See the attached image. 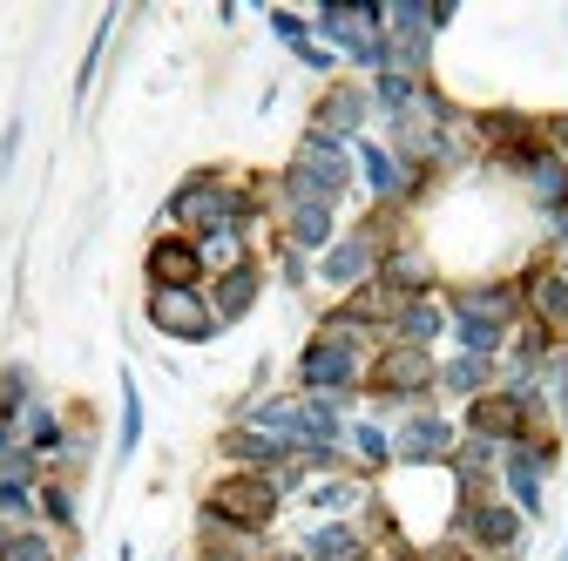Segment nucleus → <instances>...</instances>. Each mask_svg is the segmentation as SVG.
<instances>
[{
	"label": "nucleus",
	"mask_w": 568,
	"mask_h": 561,
	"mask_svg": "<svg viewBox=\"0 0 568 561\" xmlns=\"http://www.w3.org/2000/svg\"><path fill=\"white\" fill-rule=\"evenodd\" d=\"M196 271H203V257H196V244H183V237H163V244L150 251L156 292H196Z\"/></svg>",
	"instance_id": "2"
},
{
	"label": "nucleus",
	"mask_w": 568,
	"mask_h": 561,
	"mask_svg": "<svg viewBox=\"0 0 568 561\" xmlns=\"http://www.w3.org/2000/svg\"><path fill=\"white\" fill-rule=\"evenodd\" d=\"M251 285H257V277H251V271H237V277H231V285H224V312H244V298H251Z\"/></svg>",
	"instance_id": "7"
},
{
	"label": "nucleus",
	"mask_w": 568,
	"mask_h": 561,
	"mask_svg": "<svg viewBox=\"0 0 568 561\" xmlns=\"http://www.w3.org/2000/svg\"><path fill=\"white\" fill-rule=\"evenodd\" d=\"M150 318H156L163 332H176V338H203V332H210V312H203L196 292H156V298H150Z\"/></svg>",
	"instance_id": "4"
},
{
	"label": "nucleus",
	"mask_w": 568,
	"mask_h": 561,
	"mask_svg": "<svg viewBox=\"0 0 568 561\" xmlns=\"http://www.w3.org/2000/svg\"><path fill=\"white\" fill-rule=\"evenodd\" d=\"M434 379V359L419 353V345H393V353L373 366V386L379 392H413V386H426Z\"/></svg>",
	"instance_id": "3"
},
{
	"label": "nucleus",
	"mask_w": 568,
	"mask_h": 561,
	"mask_svg": "<svg viewBox=\"0 0 568 561\" xmlns=\"http://www.w3.org/2000/svg\"><path fill=\"white\" fill-rule=\"evenodd\" d=\"M210 508H217L224 521H237V528H264L271 508H277V494H271L264 480H224L217 494H210Z\"/></svg>",
	"instance_id": "1"
},
{
	"label": "nucleus",
	"mask_w": 568,
	"mask_h": 561,
	"mask_svg": "<svg viewBox=\"0 0 568 561\" xmlns=\"http://www.w3.org/2000/svg\"><path fill=\"white\" fill-rule=\"evenodd\" d=\"M474 427H487V434H515V427H521V406H508V399H480V406H474Z\"/></svg>",
	"instance_id": "5"
},
{
	"label": "nucleus",
	"mask_w": 568,
	"mask_h": 561,
	"mask_svg": "<svg viewBox=\"0 0 568 561\" xmlns=\"http://www.w3.org/2000/svg\"><path fill=\"white\" fill-rule=\"evenodd\" d=\"M0 561H54V554H48V541L28 534V541H14V548H0Z\"/></svg>",
	"instance_id": "6"
}]
</instances>
